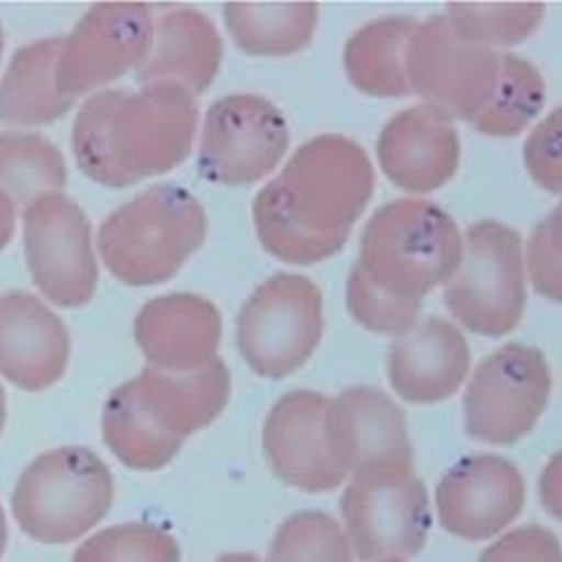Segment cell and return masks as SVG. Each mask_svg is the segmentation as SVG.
<instances>
[{
  "label": "cell",
  "mask_w": 562,
  "mask_h": 562,
  "mask_svg": "<svg viewBox=\"0 0 562 562\" xmlns=\"http://www.w3.org/2000/svg\"><path fill=\"white\" fill-rule=\"evenodd\" d=\"M373 194L364 149L342 135L308 139L252 203L263 250L286 263L311 266L338 255Z\"/></svg>",
  "instance_id": "obj_1"
},
{
  "label": "cell",
  "mask_w": 562,
  "mask_h": 562,
  "mask_svg": "<svg viewBox=\"0 0 562 562\" xmlns=\"http://www.w3.org/2000/svg\"><path fill=\"white\" fill-rule=\"evenodd\" d=\"M461 257L454 218L432 201L383 205L364 225L360 259L347 281L351 317L371 334L405 336L424 297L454 274Z\"/></svg>",
  "instance_id": "obj_2"
},
{
  "label": "cell",
  "mask_w": 562,
  "mask_h": 562,
  "mask_svg": "<svg viewBox=\"0 0 562 562\" xmlns=\"http://www.w3.org/2000/svg\"><path fill=\"white\" fill-rule=\"evenodd\" d=\"M196 124V100L178 83L102 90L77 113L75 160L90 180L120 190L178 167L192 154Z\"/></svg>",
  "instance_id": "obj_3"
},
{
  "label": "cell",
  "mask_w": 562,
  "mask_h": 562,
  "mask_svg": "<svg viewBox=\"0 0 562 562\" xmlns=\"http://www.w3.org/2000/svg\"><path fill=\"white\" fill-rule=\"evenodd\" d=\"M229 394V369L221 358L192 373L147 367L106 401L104 443L133 471H160L178 454L187 437L218 418Z\"/></svg>",
  "instance_id": "obj_4"
},
{
  "label": "cell",
  "mask_w": 562,
  "mask_h": 562,
  "mask_svg": "<svg viewBox=\"0 0 562 562\" xmlns=\"http://www.w3.org/2000/svg\"><path fill=\"white\" fill-rule=\"evenodd\" d=\"M207 237L201 201L167 182L117 207L100 227L98 248L111 274L128 286L169 281Z\"/></svg>",
  "instance_id": "obj_5"
},
{
  "label": "cell",
  "mask_w": 562,
  "mask_h": 562,
  "mask_svg": "<svg viewBox=\"0 0 562 562\" xmlns=\"http://www.w3.org/2000/svg\"><path fill=\"white\" fill-rule=\"evenodd\" d=\"M109 465L88 448L66 446L36 457L19 477L12 510L41 544H70L98 527L113 506Z\"/></svg>",
  "instance_id": "obj_6"
},
{
  "label": "cell",
  "mask_w": 562,
  "mask_h": 562,
  "mask_svg": "<svg viewBox=\"0 0 562 562\" xmlns=\"http://www.w3.org/2000/svg\"><path fill=\"white\" fill-rule=\"evenodd\" d=\"M443 302L468 331L486 338L510 334L527 306L520 234L497 221L468 227L463 257L448 279Z\"/></svg>",
  "instance_id": "obj_7"
},
{
  "label": "cell",
  "mask_w": 562,
  "mask_h": 562,
  "mask_svg": "<svg viewBox=\"0 0 562 562\" xmlns=\"http://www.w3.org/2000/svg\"><path fill=\"white\" fill-rule=\"evenodd\" d=\"M340 508L360 562L405 560L426 547L430 497L409 465H373L353 473Z\"/></svg>",
  "instance_id": "obj_8"
},
{
  "label": "cell",
  "mask_w": 562,
  "mask_h": 562,
  "mask_svg": "<svg viewBox=\"0 0 562 562\" xmlns=\"http://www.w3.org/2000/svg\"><path fill=\"white\" fill-rule=\"evenodd\" d=\"M324 336L322 291L304 274L277 272L248 297L237 317V347L261 379L295 373Z\"/></svg>",
  "instance_id": "obj_9"
},
{
  "label": "cell",
  "mask_w": 562,
  "mask_h": 562,
  "mask_svg": "<svg viewBox=\"0 0 562 562\" xmlns=\"http://www.w3.org/2000/svg\"><path fill=\"white\" fill-rule=\"evenodd\" d=\"M549 394L547 358L533 347L508 342L482 360L468 383L463 396L465 432L493 446L520 441L536 428Z\"/></svg>",
  "instance_id": "obj_10"
},
{
  "label": "cell",
  "mask_w": 562,
  "mask_h": 562,
  "mask_svg": "<svg viewBox=\"0 0 562 562\" xmlns=\"http://www.w3.org/2000/svg\"><path fill=\"white\" fill-rule=\"evenodd\" d=\"M409 90L450 120L473 122L497 81L499 53L459 38L443 14L418 23L407 45Z\"/></svg>",
  "instance_id": "obj_11"
},
{
  "label": "cell",
  "mask_w": 562,
  "mask_h": 562,
  "mask_svg": "<svg viewBox=\"0 0 562 562\" xmlns=\"http://www.w3.org/2000/svg\"><path fill=\"white\" fill-rule=\"evenodd\" d=\"M25 259L36 289L61 308H81L98 291L92 229L81 207L61 192L45 194L23 214Z\"/></svg>",
  "instance_id": "obj_12"
},
{
  "label": "cell",
  "mask_w": 562,
  "mask_h": 562,
  "mask_svg": "<svg viewBox=\"0 0 562 562\" xmlns=\"http://www.w3.org/2000/svg\"><path fill=\"white\" fill-rule=\"evenodd\" d=\"M289 122L266 98L239 92L214 102L205 115L199 173L216 184H252L286 156Z\"/></svg>",
  "instance_id": "obj_13"
},
{
  "label": "cell",
  "mask_w": 562,
  "mask_h": 562,
  "mask_svg": "<svg viewBox=\"0 0 562 562\" xmlns=\"http://www.w3.org/2000/svg\"><path fill=\"white\" fill-rule=\"evenodd\" d=\"M154 14L143 3H102L88 10L61 38L57 83L66 98L79 95L137 70L154 45Z\"/></svg>",
  "instance_id": "obj_14"
},
{
  "label": "cell",
  "mask_w": 562,
  "mask_h": 562,
  "mask_svg": "<svg viewBox=\"0 0 562 562\" xmlns=\"http://www.w3.org/2000/svg\"><path fill=\"white\" fill-rule=\"evenodd\" d=\"M527 488L522 473L497 454L457 461L437 488L441 527L468 542H484L518 520Z\"/></svg>",
  "instance_id": "obj_15"
},
{
  "label": "cell",
  "mask_w": 562,
  "mask_h": 562,
  "mask_svg": "<svg viewBox=\"0 0 562 562\" xmlns=\"http://www.w3.org/2000/svg\"><path fill=\"white\" fill-rule=\"evenodd\" d=\"M329 396L291 392L281 396L263 424V452L272 473L297 491L329 493L347 473L336 463L326 435Z\"/></svg>",
  "instance_id": "obj_16"
},
{
  "label": "cell",
  "mask_w": 562,
  "mask_h": 562,
  "mask_svg": "<svg viewBox=\"0 0 562 562\" xmlns=\"http://www.w3.org/2000/svg\"><path fill=\"white\" fill-rule=\"evenodd\" d=\"M326 435L336 463L349 475L373 465H409L414 448L403 409L383 392L349 387L329 398Z\"/></svg>",
  "instance_id": "obj_17"
},
{
  "label": "cell",
  "mask_w": 562,
  "mask_h": 562,
  "mask_svg": "<svg viewBox=\"0 0 562 562\" xmlns=\"http://www.w3.org/2000/svg\"><path fill=\"white\" fill-rule=\"evenodd\" d=\"M70 362L64 319L38 297L12 291L0 297V376L25 392L57 385Z\"/></svg>",
  "instance_id": "obj_18"
},
{
  "label": "cell",
  "mask_w": 562,
  "mask_h": 562,
  "mask_svg": "<svg viewBox=\"0 0 562 562\" xmlns=\"http://www.w3.org/2000/svg\"><path fill=\"white\" fill-rule=\"evenodd\" d=\"M223 322L218 308L194 293L151 300L135 317V342L154 369L192 373L216 360Z\"/></svg>",
  "instance_id": "obj_19"
},
{
  "label": "cell",
  "mask_w": 562,
  "mask_h": 562,
  "mask_svg": "<svg viewBox=\"0 0 562 562\" xmlns=\"http://www.w3.org/2000/svg\"><path fill=\"white\" fill-rule=\"evenodd\" d=\"M459 135L452 120L428 104L401 111L379 137V162L405 192L428 194L459 167Z\"/></svg>",
  "instance_id": "obj_20"
},
{
  "label": "cell",
  "mask_w": 562,
  "mask_h": 562,
  "mask_svg": "<svg viewBox=\"0 0 562 562\" xmlns=\"http://www.w3.org/2000/svg\"><path fill=\"white\" fill-rule=\"evenodd\" d=\"M471 369V349L454 324L430 317L394 340L387 376L394 392L414 405L450 398Z\"/></svg>",
  "instance_id": "obj_21"
},
{
  "label": "cell",
  "mask_w": 562,
  "mask_h": 562,
  "mask_svg": "<svg viewBox=\"0 0 562 562\" xmlns=\"http://www.w3.org/2000/svg\"><path fill=\"white\" fill-rule=\"evenodd\" d=\"M223 57L214 23L196 10L167 12L154 30L149 57L139 64V83H178L192 95L207 90Z\"/></svg>",
  "instance_id": "obj_22"
},
{
  "label": "cell",
  "mask_w": 562,
  "mask_h": 562,
  "mask_svg": "<svg viewBox=\"0 0 562 562\" xmlns=\"http://www.w3.org/2000/svg\"><path fill=\"white\" fill-rule=\"evenodd\" d=\"M61 38H41L23 45L0 81V122L38 126L64 117L75 100L57 83Z\"/></svg>",
  "instance_id": "obj_23"
},
{
  "label": "cell",
  "mask_w": 562,
  "mask_h": 562,
  "mask_svg": "<svg viewBox=\"0 0 562 562\" xmlns=\"http://www.w3.org/2000/svg\"><path fill=\"white\" fill-rule=\"evenodd\" d=\"M418 21L387 16L358 30L345 48V70L351 83L371 98H405L407 45Z\"/></svg>",
  "instance_id": "obj_24"
},
{
  "label": "cell",
  "mask_w": 562,
  "mask_h": 562,
  "mask_svg": "<svg viewBox=\"0 0 562 562\" xmlns=\"http://www.w3.org/2000/svg\"><path fill=\"white\" fill-rule=\"evenodd\" d=\"M223 16L244 53L252 57H289L311 43L319 10L315 3H229L223 8Z\"/></svg>",
  "instance_id": "obj_25"
},
{
  "label": "cell",
  "mask_w": 562,
  "mask_h": 562,
  "mask_svg": "<svg viewBox=\"0 0 562 562\" xmlns=\"http://www.w3.org/2000/svg\"><path fill=\"white\" fill-rule=\"evenodd\" d=\"M68 180L59 147L38 133H0V190L14 203L32 205L64 190Z\"/></svg>",
  "instance_id": "obj_26"
},
{
  "label": "cell",
  "mask_w": 562,
  "mask_h": 562,
  "mask_svg": "<svg viewBox=\"0 0 562 562\" xmlns=\"http://www.w3.org/2000/svg\"><path fill=\"white\" fill-rule=\"evenodd\" d=\"M544 92V79L531 61L518 55H499L495 88L471 124L484 135H518L540 115Z\"/></svg>",
  "instance_id": "obj_27"
},
{
  "label": "cell",
  "mask_w": 562,
  "mask_h": 562,
  "mask_svg": "<svg viewBox=\"0 0 562 562\" xmlns=\"http://www.w3.org/2000/svg\"><path fill=\"white\" fill-rule=\"evenodd\" d=\"M443 16L459 38L493 48V45H513L529 38L544 19V5L450 3Z\"/></svg>",
  "instance_id": "obj_28"
},
{
  "label": "cell",
  "mask_w": 562,
  "mask_h": 562,
  "mask_svg": "<svg viewBox=\"0 0 562 562\" xmlns=\"http://www.w3.org/2000/svg\"><path fill=\"white\" fill-rule=\"evenodd\" d=\"M268 562H353L351 544L329 513H295L270 542Z\"/></svg>",
  "instance_id": "obj_29"
},
{
  "label": "cell",
  "mask_w": 562,
  "mask_h": 562,
  "mask_svg": "<svg viewBox=\"0 0 562 562\" xmlns=\"http://www.w3.org/2000/svg\"><path fill=\"white\" fill-rule=\"evenodd\" d=\"M180 544L154 525H117L90 536L72 562H180Z\"/></svg>",
  "instance_id": "obj_30"
},
{
  "label": "cell",
  "mask_w": 562,
  "mask_h": 562,
  "mask_svg": "<svg viewBox=\"0 0 562 562\" xmlns=\"http://www.w3.org/2000/svg\"><path fill=\"white\" fill-rule=\"evenodd\" d=\"M529 272L540 295L560 302V207L551 212L529 239Z\"/></svg>",
  "instance_id": "obj_31"
},
{
  "label": "cell",
  "mask_w": 562,
  "mask_h": 562,
  "mask_svg": "<svg viewBox=\"0 0 562 562\" xmlns=\"http://www.w3.org/2000/svg\"><path fill=\"white\" fill-rule=\"evenodd\" d=\"M560 122H562V115L558 109L536 126V131L529 135L525 145V165L529 173L538 184H542L544 190L553 194H560V184H562Z\"/></svg>",
  "instance_id": "obj_32"
},
{
  "label": "cell",
  "mask_w": 562,
  "mask_h": 562,
  "mask_svg": "<svg viewBox=\"0 0 562 562\" xmlns=\"http://www.w3.org/2000/svg\"><path fill=\"white\" fill-rule=\"evenodd\" d=\"M560 540L536 525L513 529L493 542L477 562H560Z\"/></svg>",
  "instance_id": "obj_33"
},
{
  "label": "cell",
  "mask_w": 562,
  "mask_h": 562,
  "mask_svg": "<svg viewBox=\"0 0 562 562\" xmlns=\"http://www.w3.org/2000/svg\"><path fill=\"white\" fill-rule=\"evenodd\" d=\"M16 229V203L0 190V252H3Z\"/></svg>",
  "instance_id": "obj_34"
},
{
  "label": "cell",
  "mask_w": 562,
  "mask_h": 562,
  "mask_svg": "<svg viewBox=\"0 0 562 562\" xmlns=\"http://www.w3.org/2000/svg\"><path fill=\"white\" fill-rule=\"evenodd\" d=\"M216 562H261V558L257 553H227Z\"/></svg>",
  "instance_id": "obj_35"
},
{
  "label": "cell",
  "mask_w": 562,
  "mask_h": 562,
  "mask_svg": "<svg viewBox=\"0 0 562 562\" xmlns=\"http://www.w3.org/2000/svg\"><path fill=\"white\" fill-rule=\"evenodd\" d=\"M8 538H10V533H8V520H5V510H3V506H0V558H3V553H5V547H8Z\"/></svg>",
  "instance_id": "obj_36"
},
{
  "label": "cell",
  "mask_w": 562,
  "mask_h": 562,
  "mask_svg": "<svg viewBox=\"0 0 562 562\" xmlns=\"http://www.w3.org/2000/svg\"><path fill=\"white\" fill-rule=\"evenodd\" d=\"M5 416H8V401H5V390L0 387V432L5 428Z\"/></svg>",
  "instance_id": "obj_37"
},
{
  "label": "cell",
  "mask_w": 562,
  "mask_h": 562,
  "mask_svg": "<svg viewBox=\"0 0 562 562\" xmlns=\"http://www.w3.org/2000/svg\"><path fill=\"white\" fill-rule=\"evenodd\" d=\"M0 55H3V27H0Z\"/></svg>",
  "instance_id": "obj_38"
},
{
  "label": "cell",
  "mask_w": 562,
  "mask_h": 562,
  "mask_svg": "<svg viewBox=\"0 0 562 562\" xmlns=\"http://www.w3.org/2000/svg\"><path fill=\"white\" fill-rule=\"evenodd\" d=\"M383 562H403V560H383Z\"/></svg>",
  "instance_id": "obj_39"
}]
</instances>
